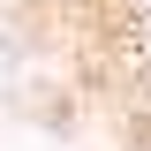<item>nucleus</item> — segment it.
Masks as SVG:
<instances>
[{
  "label": "nucleus",
  "mask_w": 151,
  "mask_h": 151,
  "mask_svg": "<svg viewBox=\"0 0 151 151\" xmlns=\"http://www.w3.org/2000/svg\"><path fill=\"white\" fill-rule=\"evenodd\" d=\"M144 151H151V144H144Z\"/></svg>",
  "instance_id": "obj_1"
}]
</instances>
